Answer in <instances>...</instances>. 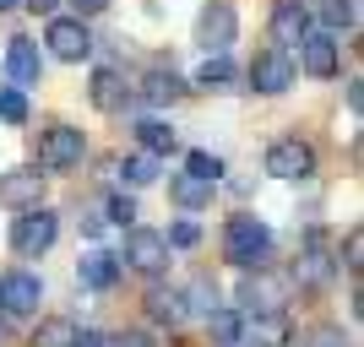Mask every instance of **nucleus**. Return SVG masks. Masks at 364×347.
<instances>
[{"instance_id": "1", "label": "nucleus", "mask_w": 364, "mask_h": 347, "mask_svg": "<svg viewBox=\"0 0 364 347\" xmlns=\"http://www.w3.org/2000/svg\"><path fill=\"white\" fill-rule=\"evenodd\" d=\"M267 255H272V228L261 223V217H250V211H240V217H228L223 228V260H234V266H267Z\"/></svg>"}, {"instance_id": "2", "label": "nucleus", "mask_w": 364, "mask_h": 347, "mask_svg": "<svg viewBox=\"0 0 364 347\" xmlns=\"http://www.w3.org/2000/svg\"><path fill=\"white\" fill-rule=\"evenodd\" d=\"M55 233H60V217H55V211H44V206H28V211L11 223V250H16L22 260H33V255H44L49 244H55Z\"/></svg>"}, {"instance_id": "3", "label": "nucleus", "mask_w": 364, "mask_h": 347, "mask_svg": "<svg viewBox=\"0 0 364 347\" xmlns=\"http://www.w3.org/2000/svg\"><path fill=\"white\" fill-rule=\"evenodd\" d=\"M267 174L272 180H310L316 174V147L299 136H277L267 147Z\"/></svg>"}, {"instance_id": "4", "label": "nucleus", "mask_w": 364, "mask_h": 347, "mask_svg": "<svg viewBox=\"0 0 364 347\" xmlns=\"http://www.w3.org/2000/svg\"><path fill=\"white\" fill-rule=\"evenodd\" d=\"M125 266L131 272H141V277H158L168 266V244H164V233H152V228H131L125 233Z\"/></svg>"}, {"instance_id": "5", "label": "nucleus", "mask_w": 364, "mask_h": 347, "mask_svg": "<svg viewBox=\"0 0 364 347\" xmlns=\"http://www.w3.org/2000/svg\"><path fill=\"white\" fill-rule=\"evenodd\" d=\"M234 28H240L234 6H228V0H213V6L196 16V44L207 49V55H228V44H234Z\"/></svg>"}, {"instance_id": "6", "label": "nucleus", "mask_w": 364, "mask_h": 347, "mask_svg": "<svg viewBox=\"0 0 364 347\" xmlns=\"http://www.w3.org/2000/svg\"><path fill=\"white\" fill-rule=\"evenodd\" d=\"M44 44L55 49V60H87L92 55V33H87L82 16H49Z\"/></svg>"}, {"instance_id": "7", "label": "nucleus", "mask_w": 364, "mask_h": 347, "mask_svg": "<svg viewBox=\"0 0 364 347\" xmlns=\"http://www.w3.org/2000/svg\"><path fill=\"white\" fill-rule=\"evenodd\" d=\"M38 163L55 168V174L76 168L82 163V131H76V125H49L44 141H38Z\"/></svg>"}, {"instance_id": "8", "label": "nucleus", "mask_w": 364, "mask_h": 347, "mask_svg": "<svg viewBox=\"0 0 364 347\" xmlns=\"http://www.w3.org/2000/svg\"><path fill=\"white\" fill-rule=\"evenodd\" d=\"M250 87H256V92H289L294 87L289 49H261L256 60H250Z\"/></svg>"}, {"instance_id": "9", "label": "nucleus", "mask_w": 364, "mask_h": 347, "mask_svg": "<svg viewBox=\"0 0 364 347\" xmlns=\"http://www.w3.org/2000/svg\"><path fill=\"white\" fill-rule=\"evenodd\" d=\"M337 38L332 33H321V28H310L299 38V65H304V76H316V82H326V76H337Z\"/></svg>"}, {"instance_id": "10", "label": "nucleus", "mask_w": 364, "mask_h": 347, "mask_svg": "<svg viewBox=\"0 0 364 347\" xmlns=\"http://www.w3.org/2000/svg\"><path fill=\"white\" fill-rule=\"evenodd\" d=\"M44 299V282L33 272H6L0 277V304H6V315H33Z\"/></svg>"}, {"instance_id": "11", "label": "nucleus", "mask_w": 364, "mask_h": 347, "mask_svg": "<svg viewBox=\"0 0 364 347\" xmlns=\"http://www.w3.org/2000/svg\"><path fill=\"white\" fill-rule=\"evenodd\" d=\"M38 196H44V174H38V168H11V174H0V206L28 211V206H38Z\"/></svg>"}, {"instance_id": "12", "label": "nucleus", "mask_w": 364, "mask_h": 347, "mask_svg": "<svg viewBox=\"0 0 364 347\" xmlns=\"http://www.w3.org/2000/svg\"><path fill=\"white\" fill-rule=\"evenodd\" d=\"M0 71H11L16 87H33V82L44 76V55H38V44H33V38H11V49H6Z\"/></svg>"}, {"instance_id": "13", "label": "nucleus", "mask_w": 364, "mask_h": 347, "mask_svg": "<svg viewBox=\"0 0 364 347\" xmlns=\"http://www.w3.org/2000/svg\"><path fill=\"white\" fill-rule=\"evenodd\" d=\"M87 98H92V109H104V114H120V109L131 104V87H125V76L114 71V65H98V71H92Z\"/></svg>"}, {"instance_id": "14", "label": "nucleus", "mask_w": 364, "mask_h": 347, "mask_svg": "<svg viewBox=\"0 0 364 347\" xmlns=\"http://www.w3.org/2000/svg\"><path fill=\"white\" fill-rule=\"evenodd\" d=\"M76 277H82L92 293H104V287L120 282V255H109V250H87V255L76 260Z\"/></svg>"}, {"instance_id": "15", "label": "nucleus", "mask_w": 364, "mask_h": 347, "mask_svg": "<svg viewBox=\"0 0 364 347\" xmlns=\"http://www.w3.org/2000/svg\"><path fill=\"white\" fill-rule=\"evenodd\" d=\"M304 33H310V11H304L299 0H277V11H272V38H277V44H299Z\"/></svg>"}, {"instance_id": "16", "label": "nucleus", "mask_w": 364, "mask_h": 347, "mask_svg": "<svg viewBox=\"0 0 364 347\" xmlns=\"http://www.w3.org/2000/svg\"><path fill=\"white\" fill-rule=\"evenodd\" d=\"M294 282H304V287L332 282V260H326V250H321V233H310V250H304L299 266H294Z\"/></svg>"}, {"instance_id": "17", "label": "nucleus", "mask_w": 364, "mask_h": 347, "mask_svg": "<svg viewBox=\"0 0 364 347\" xmlns=\"http://www.w3.org/2000/svg\"><path fill=\"white\" fill-rule=\"evenodd\" d=\"M185 98V82L174 71H147V82H141V104L164 109V104H180Z\"/></svg>"}, {"instance_id": "18", "label": "nucleus", "mask_w": 364, "mask_h": 347, "mask_svg": "<svg viewBox=\"0 0 364 347\" xmlns=\"http://www.w3.org/2000/svg\"><path fill=\"white\" fill-rule=\"evenodd\" d=\"M168 201L185 206V211H201L207 201H213V184L196 180V174H174V180H168Z\"/></svg>"}, {"instance_id": "19", "label": "nucleus", "mask_w": 364, "mask_h": 347, "mask_svg": "<svg viewBox=\"0 0 364 347\" xmlns=\"http://www.w3.org/2000/svg\"><path fill=\"white\" fill-rule=\"evenodd\" d=\"M207 336H213L218 347H240V342H245V315H240V309H223V304H218L213 315H207Z\"/></svg>"}, {"instance_id": "20", "label": "nucleus", "mask_w": 364, "mask_h": 347, "mask_svg": "<svg viewBox=\"0 0 364 347\" xmlns=\"http://www.w3.org/2000/svg\"><path fill=\"white\" fill-rule=\"evenodd\" d=\"M147 315L164 320V326H180L191 309H185V293H180V287H152V293H147Z\"/></svg>"}, {"instance_id": "21", "label": "nucleus", "mask_w": 364, "mask_h": 347, "mask_svg": "<svg viewBox=\"0 0 364 347\" xmlns=\"http://www.w3.org/2000/svg\"><path fill=\"white\" fill-rule=\"evenodd\" d=\"M316 16H321V33H343V28H353L359 22V6L353 0H316Z\"/></svg>"}, {"instance_id": "22", "label": "nucleus", "mask_w": 364, "mask_h": 347, "mask_svg": "<svg viewBox=\"0 0 364 347\" xmlns=\"http://www.w3.org/2000/svg\"><path fill=\"white\" fill-rule=\"evenodd\" d=\"M33 347H76V320H65V315L38 320V331H33Z\"/></svg>"}, {"instance_id": "23", "label": "nucleus", "mask_w": 364, "mask_h": 347, "mask_svg": "<svg viewBox=\"0 0 364 347\" xmlns=\"http://www.w3.org/2000/svg\"><path fill=\"white\" fill-rule=\"evenodd\" d=\"M136 141H141V152H152V158L174 152V131H168L164 120H141V125H136Z\"/></svg>"}, {"instance_id": "24", "label": "nucleus", "mask_w": 364, "mask_h": 347, "mask_svg": "<svg viewBox=\"0 0 364 347\" xmlns=\"http://www.w3.org/2000/svg\"><path fill=\"white\" fill-rule=\"evenodd\" d=\"M234 82V65H228V55H207L196 71V87H228Z\"/></svg>"}, {"instance_id": "25", "label": "nucleus", "mask_w": 364, "mask_h": 347, "mask_svg": "<svg viewBox=\"0 0 364 347\" xmlns=\"http://www.w3.org/2000/svg\"><path fill=\"white\" fill-rule=\"evenodd\" d=\"M185 174L218 184V180H223V158H218V152H191V158H185Z\"/></svg>"}, {"instance_id": "26", "label": "nucleus", "mask_w": 364, "mask_h": 347, "mask_svg": "<svg viewBox=\"0 0 364 347\" xmlns=\"http://www.w3.org/2000/svg\"><path fill=\"white\" fill-rule=\"evenodd\" d=\"M158 180V158H152V152H136V158H125V184H152Z\"/></svg>"}, {"instance_id": "27", "label": "nucleus", "mask_w": 364, "mask_h": 347, "mask_svg": "<svg viewBox=\"0 0 364 347\" xmlns=\"http://www.w3.org/2000/svg\"><path fill=\"white\" fill-rule=\"evenodd\" d=\"M0 120H6V125L28 120V92H22V87H0Z\"/></svg>"}, {"instance_id": "28", "label": "nucleus", "mask_w": 364, "mask_h": 347, "mask_svg": "<svg viewBox=\"0 0 364 347\" xmlns=\"http://www.w3.org/2000/svg\"><path fill=\"white\" fill-rule=\"evenodd\" d=\"M185 309H201V315H213V309H218V287H213V282H196L191 293H185Z\"/></svg>"}, {"instance_id": "29", "label": "nucleus", "mask_w": 364, "mask_h": 347, "mask_svg": "<svg viewBox=\"0 0 364 347\" xmlns=\"http://www.w3.org/2000/svg\"><path fill=\"white\" fill-rule=\"evenodd\" d=\"M164 244H174V250H191V244H201V228L196 223H174L164 233Z\"/></svg>"}, {"instance_id": "30", "label": "nucleus", "mask_w": 364, "mask_h": 347, "mask_svg": "<svg viewBox=\"0 0 364 347\" xmlns=\"http://www.w3.org/2000/svg\"><path fill=\"white\" fill-rule=\"evenodd\" d=\"M109 223L131 228V223H136V201H131V196H109Z\"/></svg>"}, {"instance_id": "31", "label": "nucleus", "mask_w": 364, "mask_h": 347, "mask_svg": "<svg viewBox=\"0 0 364 347\" xmlns=\"http://www.w3.org/2000/svg\"><path fill=\"white\" fill-rule=\"evenodd\" d=\"M310 342H316V347H348V342H343V331H332V326H321V331H310Z\"/></svg>"}, {"instance_id": "32", "label": "nucleus", "mask_w": 364, "mask_h": 347, "mask_svg": "<svg viewBox=\"0 0 364 347\" xmlns=\"http://www.w3.org/2000/svg\"><path fill=\"white\" fill-rule=\"evenodd\" d=\"M359 250H364V239H359V233H348V244H343V255H348L343 266H348V272H359Z\"/></svg>"}, {"instance_id": "33", "label": "nucleus", "mask_w": 364, "mask_h": 347, "mask_svg": "<svg viewBox=\"0 0 364 347\" xmlns=\"http://www.w3.org/2000/svg\"><path fill=\"white\" fill-rule=\"evenodd\" d=\"M76 347H114V336H104V331H76Z\"/></svg>"}, {"instance_id": "34", "label": "nucleus", "mask_w": 364, "mask_h": 347, "mask_svg": "<svg viewBox=\"0 0 364 347\" xmlns=\"http://www.w3.org/2000/svg\"><path fill=\"white\" fill-rule=\"evenodd\" d=\"M114 347H152V336L147 331H120V336H114Z\"/></svg>"}, {"instance_id": "35", "label": "nucleus", "mask_w": 364, "mask_h": 347, "mask_svg": "<svg viewBox=\"0 0 364 347\" xmlns=\"http://www.w3.org/2000/svg\"><path fill=\"white\" fill-rule=\"evenodd\" d=\"M82 16H98V11H109V0H71Z\"/></svg>"}, {"instance_id": "36", "label": "nucleus", "mask_w": 364, "mask_h": 347, "mask_svg": "<svg viewBox=\"0 0 364 347\" xmlns=\"http://www.w3.org/2000/svg\"><path fill=\"white\" fill-rule=\"evenodd\" d=\"M343 98H348V109H353V114L364 109V92H359V82H348V87H343Z\"/></svg>"}, {"instance_id": "37", "label": "nucleus", "mask_w": 364, "mask_h": 347, "mask_svg": "<svg viewBox=\"0 0 364 347\" xmlns=\"http://www.w3.org/2000/svg\"><path fill=\"white\" fill-rule=\"evenodd\" d=\"M22 6H33V11H38V16H49V11H55V6H60V0H22Z\"/></svg>"}, {"instance_id": "38", "label": "nucleus", "mask_w": 364, "mask_h": 347, "mask_svg": "<svg viewBox=\"0 0 364 347\" xmlns=\"http://www.w3.org/2000/svg\"><path fill=\"white\" fill-rule=\"evenodd\" d=\"M11 6H22V0H0V11H11Z\"/></svg>"}, {"instance_id": "39", "label": "nucleus", "mask_w": 364, "mask_h": 347, "mask_svg": "<svg viewBox=\"0 0 364 347\" xmlns=\"http://www.w3.org/2000/svg\"><path fill=\"white\" fill-rule=\"evenodd\" d=\"M299 6H304V11H310V6H316V0H299Z\"/></svg>"}]
</instances>
